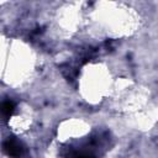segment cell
<instances>
[{"mask_svg":"<svg viewBox=\"0 0 158 158\" xmlns=\"http://www.w3.org/2000/svg\"><path fill=\"white\" fill-rule=\"evenodd\" d=\"M4 151L14 158H19L22 156L23 153V146L21 142H19L15 137H9L5 142H4Z\"/></svg>","mask_w":158,"mask_h":158,"instance_id":"1","label":"cell"},{"mask_svg":"<svg viewBox=\"0 0 158 158\" xmlns=\"http://www.w3.org/2000/svg\"><path fill=\"white\" fill-rule=\"evenodd\" d=\"M15 111V104L11 100H5L1 104V112L5 117H10Z\"/></svg>","mask_w":158,"mask_h":158,"instance_id":"2","label":"cell"},{"mask_svg":"<svg viewBox=\"0 0 158 158\" xmlns=\"http://www.w3.org/2000/svg\"><path fill=\"white\" fill-rule=\"evenodd\" d=\"M68 158H95L91 154H85V153H77V152H72Z\"/></svg>","mask_w":158,"mask_h":158,"instance_id":"3","label":"cell"}]
</instances>
